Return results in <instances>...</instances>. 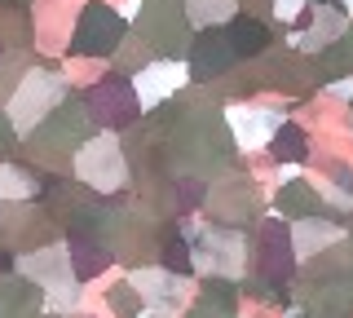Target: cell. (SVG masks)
<instances>
[{"mask_svg": "<svg viewBox=\"0 0 353 318\" xmlns=\"http://www.w3.org/2000/svg\"><path fill=\"white\" fill-rule=\"evenodd\" d=\"M58 93H62V80H53V75H31V80L18 89V97H14V119L22 128L36 124L40 111H44V102L58 97Z\"/></svg>", "mask_w": 353, "mask_h": 318, "instance_id": "1", "label": "cell"}]
</instances>
